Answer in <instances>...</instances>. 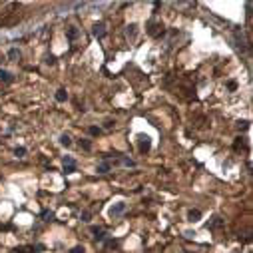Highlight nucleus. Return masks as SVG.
<instances>
[{
    "mask_svg": "<svg viewBox=\"0 0 253 253\" xmlns=\"http://www.w3.org/2000/svg\"><path fill=\"white\" fill-rule=\"evenodd\" d=\"M92 34H94L98 40H102L106 36V24L104 22H96L94 26H92Z\"/></svg>",
    "mask_w": 253,
    "mask_h": 253,
    "instance_id": "f257e3e1",
    "label": "nucleus"
},
{
    "mask_svg": "<svg viewBox=\"0 0 253 253\" xmlns=\"http://www.w3.org/2000/svg\"><path fill=\"white\" fill-rule=\"evenodd\" d=\"M126 211V203L124 201H118V203H114V205L110 207V217H118V215H122Z\"/></svg>",
    "mask_w": 253,
    "mask_h": 253,
    "instance_id": "f03ea898",
    "label": "nucleus"
},
{
    "mask_svg": "<svg viewBox=\"0 0 253 253\" xmlns=\"http://www.w3.org/2000/svg\"><path fill=\"white\" fill-rule=\"evenodd\" d=\"M64 172H66V173H74V172H76V159L70 158V156L64 158Z\"/></svg>",
    "mask_w": 253,
    "mask_h": 253,
    "instance_id": "7ed1b4c3",
    "label": "nucleus"
},
{
    "mask_svg": "<svg viewBox=\"0 0 253 253\" xmlns=\"http://www.w3.org/2000/svg\"><path fill=\"white\" fill-rule=\"evenodd\" d=\"M112 167H114V166H112V162H110L108 158H104V162L98 163L96 172H98V173H108V172H112Z\"/></svg>",
    "mask_w": 253,
    "mask_h": 253,
    "instance_id": "20e7f679",
    "label": "nucleus"
},
{
    "mask_svg": "<svg viewBox=\"0 0 253 253\" xmlns=\"http://www.w3.org/2000/svg\"><path fill=\"white\" fill-rule=\"evenodd\" d=\"M150 148H152L150 138H148V136H140V152L146 153V152H150Z\"/></svg>",
    "mask_w": 253,
    "mask_h": 253,
    "instance_id": "39448f33",
    "label": "nucleus"
},
{
    "mask_svg": "<svg viewBox=\"0 0 253 253\" xmlns=\"http://www.w3.org/2000/svg\"><path fill=\"white\" fill-rule=\"evenodd\" d=\"M201 219V211L199 209H189L187 211V221H191V223H196V221Z\"/></svg>",
    "mask_w": 253,
    "mask_h": 253,
    "instance_id": "423d86ee",
    "label": "nucleus"
},
{
    "mask_svg": "<svg viewBox=\"0 0 253 253\" xmlns=\"http://www.w3.org/2000/svg\"><path fill=\"white\" fill-rule=\"evenodd\" d=\"M0 80L4 82V84H12V82H14V76H12L10 72H6V70L0 68Z\"/></svg>",
    "mask_w": 253,
    "mask_h": 253,
    "instance_id": "0eeeda50",
    "label": "nucleus"
},
{
    "mask_svg": "<svg viewBox=\"0 0 253 253\" xmlns=\"http://www.w3.org/2000/svg\"><path fill=\"white\" fill-rule=\"evenodd\" d=\"M78 34H80V30H78L76 26H70V28L66 30V36H68V40H70V42H72V40H76V38H78Z\"/></svg>",
    "mask_w": 253,
    "mask_h": 253,
    "instance_id": "6e6552de",
    "label": "nucleus"
},
{
    "mask_svg": "<svg viewBox=\"0 0 253 253\" xmlns=\"http://www.w3.org/2000/svg\"><path fill=\"white\" fill-rule=\"evenodd\" d=\"M136 34H138V24H130L128 28H126V36L134 40V38H136Z\"/></svg>",
    "mask_w": 253,
    "mask_h": 253,
    "instance_id": "1a4fd4ad",
    "label": "nucleus"
},
{
    "mask_svg": "<svg viewBox=\"0 0 253 253\" xmlns=\"http://www.w3.org/2000/svg\"><path fill=\"white\" fill-rule=\"evenodd\" d=\"M92 233H94V237L98 239V241H104V239H106V231H102L100 227H96V225L92 227Z\"/></svg>",
    "mask_w": 253,
    "mask_h": 253,
    "instance_id": "9d476101",
    "label": "nucleus"
},
{
    "mask_svg": "<svg viewBox=\"0 0 253 253\" xmlns=\"http://www.w3.org/2000/svg\"><path fill=\"white\" fill-rule=\"evenodd\" d=\"M68 100V92L64 90V88H60V90L56 92V102H66Z\"/></svg>",
    "mask_w": 253,
    "mask_h": 253,
    "instance_id": "9b49d317",
    "label": "nucleus"
},
{
    "mask_svg": "<svg viewBox=\"0 0 253 253\" xmlns=\"http://www.w3.org/2000/svg\"><path fill=\"white\" fill-rule=\"evenodd\" d=\"M60 143L66 146V148H70V146H72V138L68 134H62V136H60Z\"/></svg>",
    "mask_w": 253,
    "mask_h": 253,
    "instance_id": "f8f14e48",
    "label": "nucleus"
},
{
    "mask_svg": "<svg viewBox=\"0 0 253 253\" xmlns=\"http://www.w3.org/2000/svg\"><path fill=\"white\" fill-rule=\"evenodd\" d=\"M219 225H221V219L215 215V217H211V221L207 223V227H209V229H215V227H219Z\"/></svg>",
    "mask_w": 253,
    "mask_h": 253,
    "instance_id": "ddd939ff",
    "label": "nucleus"
},
{
    "mask_svg": "<svg viewBox=\"0 0 253 253\" xmlns=\"http://www.w3.org/2000/svg\"><path fill=\"white\" fill-rule=\"evenodd\" d=\"M120 163L126 166V167H134L136 166V162H134V159H130V158H120Z\"/></svg>",
    "mask_w": 253,
    "mask_h": 253,
    "instance_id": "4468645a",
    "label": "nucleus"
},
{
    "mask_svg": "<svg viewBox=\"0 0 253 253\" xmlns=\"http://www.w3.org/2000/svg\"><path fill=\"white\" fill-rule=\"evenodd\" d=\"M8 58H10V60H16V58H20L18 48H10V50H8Z\"/></svg>",
    "mask_w": 253,
    "mask_h": 253,
    "instance_id": "2eb2a0df",
    "label": "nucleus"
},
{
    "mask_svg": "<svg viewBox=\"0 0 253 253\" xmlns=\"http://www.w3.org/2000/svg\"><path fill=\"white\" fill-rule=\"evenodd\" d=\"M80 148L86 150V152H90V150H92V142H90V140H80Z\"/></svg>",
    "mask_w": 253,
    "mask_h": 253,
    "instance_id": "dca6fc26",
    "label": "nucleus"
},
{
    "mask_svg": "<svg viewBox=\"0 0 253 253\" xmlns=\"http://www.w3.org/2000/svg\"><path fill=\"white\" fill-rule=\"evenodd\" d=\"M26 152H28V150L24 148V146H18V148L14 150V153L18 156V158H24V156H26Z\"/></svg>",
    "mask_w": 253,
    "mask_h": 253,
    "instance_id": "f3484780",
    "label": "nucleus"
},
{
    "mask_svg": "<svg viewBox=\"0 0 253 253\" xmlns=\"http://www.w3.org/2000/svg\"><path fill=\"white\" fill-rule=\"evenodd\" d=\"M227 90H229V92H235V90H237V82H235V80H229V82H227Z\"/></svg>",
    "mask_w": 253,
    "mask_h": 253,
    "instance_id": "a211bd4d",
    "label": "nucleus"
},
{
    "mask_svg": "<svg viewBox=\"0 0 253 253\" xmlns=\"http://www.w3.org/2000/svg\"><path fill=\"white\" fill-rule=\"evenodd\" d=\"M70 253H86V249H84V245H76L70 249Z\"/></svg>",
    "mask_w": 253,
    "mask_h": 253,
    "instance_id": "6ab92c4d",
    "label": "nucleus"
},
{
    "mask_svg": "<svg viewBox=\"0 0 253 253\" xmlns=\"http://www.w3.org/2000/svg\"><path fill=\"white\" fill-rule=\"evenodd\" d=\"M88 132H90V136H100V134H102V130H100V128H96V126H92Z\"/></svg>",
    "mask_w": 253,
    "mask_h": 253,
    "instance_id": "aec40b11",
    "label": "nucleus"
},
{
    "mask_svg": "<svg viewBox=\"0 0 253 253\" xmlns=\"http://www.w3.org/2000/svg\"><path fill=\"white\" fill-rule=\"evenodd\" d=\"M114 126H116V122H114V120H106V122H104V128H106V130H112Z\"/></svg>",
    "mask_w": 253,
    "mask_h": 253,
    "instance_id": "412c9836",
    "label": "nucleus"
},
{
    "mask_svg": "<svg viewBox=\"0 0 253 253\" xmlns=\"http://www.w3.org/2000/svg\"><path fill=\"white\" fill-rule=\"evenodd\" d=\"M46 64H48V66H54V64H56V58H54V56H48L46 58Z\"/></svg>",
    "mask_w": 253,
    "mask_h": 253,
    "instance_id": "4be33fe9",
    "label": "nucleus"
},
{
    "mask_svg": "<svg viewBox=\"0 0 253 253\" xmlns=\"http://www.w3.org/2000/svg\"><path fill=\"white\" fill-rule=\"evenodd\" d=\"M237 128H239V130H247V128H249V122H239Z\"/></svg>",
    "mask_w": 253,
    "mask_h": 253,
    "instance_id": "5701e85b",
    "label": "nucleus"
},
{
    "mask_svg": "<svg viewBox=\"0 0 253 253\" xmlns=\"http://www.w3.org/2000/svg\"><path fill=\"white\" fill-rule=\"evenodd\" d=\"M82 221H90V213H88V211L82 213Z\"/></svg>",
    "mask_w": 253,
    "mask_h": 253,
    "instance_id": "b1692460",
    "label": "nucleus"
}]
</instances>
